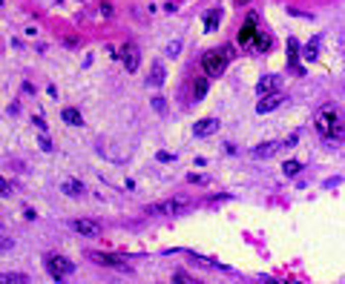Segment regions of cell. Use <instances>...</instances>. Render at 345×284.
Returning <instances> with one entry per match:
<instances>
[{
	"instance_id": "484cf974",
	"label": "cell",
	"mask_w": 345,
	"mask_h": 284,
	"mask_svg": "<svg viewBox=\"0 0 345 284\" xmlns=\"http://www.w3.org/2000/svg\"><path fill=\"white\" fill-rule=\"evenodd\" d=\"M173 284H193V281L181 273V270H178V273H173Z\"/></svg>"
},
{
	"instance_id": "52a82bcc",
	"label": "cell",
	"mask_w": 345,
	"mask_h": 284,
	"mask_svg": "<svg viewBox=\"0 0 345 284\" xmlns=\"http://www.w3.org/2000/svg\"><path fill=\"white\" fill-rule=\"evenodd\" d=\"M92 261L107 264V267H115V270H127V273H129V264H127L124 255H113V252H92Z\"/></svg>"
},
{
	"instance_id": "ffe728a7",
	"label": "cell",
	"mask_w": 345,
	"mask_h": 284,
	"mask_svg": "<svg viewBox=\"0 0 345 284\" xmlns=\"http://www.w3.org/2000/svg\"><path fill=\"white\" fill-rule=\"evenodd\" d=\"M204 92H207V80L199 78L196 83H193V98H196V101H201V98H204Z\"/></svg>"
},
{
	"instance_id": "30bf717a",
	"label": "cell",
	"mask_w": 345,
	"mask_h": 284,
	"mask_svg": "<svg viewBox=\"0 0 345 284\" xmlns=\"http://www.w3.org/2000/svg\"><path fill=\"white\" fill-rule=\"evenodd\" d=\"M279 89H282V78H279V75H265V78H259V83H256L259 95H271V92H279Z\"/></svg>"
},
{
	"instance_id": "5bb4252c",
	"label": "cell",
	"mask_w": 345,
	"mask_h": 284,
	"mask_svg": "<svg viewBox=\"0 0 345 284\" xmlns=\"http://www.w3.org/2000/svg\"><path fill=\"white\" fill-rule=\"evenodd\" d=\"M190 261H193V264H201V267H219V270H225V264H219L216 259H207V255H199V252H190Z\"/></svg>"
},
{
	"instance_id": "8fae6325",
	"label": "cell",
	"mask_w": 345,
	"mask_h": 284,
	"mask_svg": "<svg viewBox=\"0 0 345 284\" xmlns=\"http://www.w3.org/2000/svg\"><path fill=\"white\" fill-rule=\"evenodd\" d=\"M285 150V141H265V144H259V147H253V158H273L276 152Z\"/></svg>"
},
{
	"instance_id": "ac0fdd59",
	"label": "cell",
	"mask_w": 345,
	"mask_h": 284,
	"mask_svg": "<svg viewBox=\"0 0 345 284\" xmlns=\"http://www.w3.org/2000/svg\"><path fill=\"white\" fill-rule=\"evenodd\" d=\"M61 189H64L66 195H81V192H84V184H81V181H64V184H61Z\"/></svg>"
},
{
	"instance_id": "277c9868",
	"label": "cell",
	"mask_w": 345,
	"mask_h": 284,
	"mask_svg": "<svg viewBox=\"0 0 345 284\" xmlns=\"http://www.w3.org/2000/svg\"><path fill=\"white\" fill-rule=\"evenodd\" d=\"M285 101H288V95L282 92V89H279V92H271V95H262L259 103H256V112H259V115H268V112L279 109Z\"/></svg>"
},
{
	"instance_id": "7c38bea8",
	"label": "cell",
	"mask_w": 345,
	"mask_h": 284,
	"mask_svg": "<svg viewBox=\"0 0 345 284\" xmlns=\"http://www.w3.org/2000/svg\"><path fill=\"white\" fill-rule=\"evenodd\" d=\"M181 210H184V201H164V204L147 207L150 215H167V213H181Z\"/></svg>"
},
{
	"instance_id": "1f68e13d",
	"label": "cell",
	"mask_w": 345,
	"mask_h": 284,
	"mask_svg": "<svg viewBox=\"0 0 345 284\" xmlns=\"http://www.w3.org/2000/svg\"><path fill=\"white\" fill-rule=\"evenodd\" d=\"M6 195H9V187H6V181L0 178V198H6Z\"/></svg>"
},
{
	"instance_id": "603a6c76",
	"label": "cell",
	"mask_w": 345,
	"mask_h": 284,
	"mask_svg": "<svg viewBox=\"0 0 345 284\" xmlns=\"http://www.w3.org/2000/svg\"><path fill=\"white\" fill-rule=\"evenodd\" d=\"M253 43H256L259 52H268V49H271V38H268V35H256V40H253Z\"/></svg>"
},
{
	"instance_id": "44dd1931",
	"label": "cell",
	"mask_w": 345,
	"mask_h": 284,
	"mask_svg": "<svg viewBox=\"0 0 345 284\" xmlns=\"http://www.w3.org/2000/svg\"><path fill=\"white\" fill-rule=\"evenodd\" d=\"M0 284H26V276H20V273H15V276L0 273Z\"/></svg>"
},
{
	"instance_id": "836d02e7",
	"label": "cell",
	"mask_w": 345,
	"mask_h": 284,
	"mask_svg": "<svg viewBox=\"0 0 345 284\" xmlns=\"http://www.w3.org/2000/svg\"><path fill=\"white\" fill-rule=\"evenodd\" d=\"M0 6H3V0H0Z\"/></svg>"
},
{
	"instance_id": "5b68a950",
	"label": "cell",
	"mask_w": 345,
	"mask_h": 284,
	"mask_svg": "<svg viewBox=\"0 0 345 284\" xmlns=\"http://www.w3.org/2000/svg\"><path fill=\"white\" fill-rule=\"evenodd\" d=\"M72 230H75V233H81V236H87V238H98L104 227H101L98 221H92V218H75Z\"/></svg>"
},
{
	"instance_id": "f1b7e54d",
	"label": "cell",
	"mask_w": 345,
	"mask_h": 284,
	"mask_svg": "<svg viewBox=\"0 0 345 284\" xmlns=\"http://www.w3.org/2000/svg\"><path fill=\"white\" fill-rule=\"evenodd\" d=\"M12 247H15V238H0V250H12Z\"/></svg>"
},
{
	"instance_id": "9c48e42d",
	"label": "cell",
	"mask_w": 345,
	"mask_h": 284,
	"mask_svg": "<svg viewBox=\"0 0 345 284\" xmlns=\"http://www.w3.org/2000/svg\"><path fill=\"white\" fill-rule=\"evenodd\" d=\"M256 35H259L256 32V15H250L248 23L239 29V46H250V43L256 40Z\"/></svg>"
},
{
	"instance_id": "d4e9b609",
	"label": "cell",
	"mask_w": 345,
	"mask_h": 284,
	"mask_svg": "<svg viewBox=\"0 0 345 284\" xmlns=\"http://www.w3.org/2000/svg\"><path fill=\"white\" fill-rule=\"evenodd\" d=\"M282 169H285V175H297L299 169H302V161H288Z\"/></svg>"
},
{
	"instance_id": "9a60e30c",
	"label": "cell",
	"mask_w": 345,
	"mask_h": 284,
	"mask_svg": "<svg viewBox=\"0 0 345 284\" xmlns=\"http://www.w3.org/2000/svg\"><path fill=\"white\" fill-rule=\"evenodd\" d=\"M61 118H64L69 126H81V124H84V118H81V112H78V109H72V106H66V109L61 112Z\"/></svg>"
},
{
	"instance_id": "7402d4cb",
	"label": "cell",
	"mask_w": 345,
	"mask_h": 284,
	"mask_svg": "<svg viewBox=\"0 0 345 284\" xmlns=\"http://www.w3.org/2000/svg\"><path fill=\"white\" fill-rule=\"evenodd\" d=\"M265 284H302V281H294V278H279V276H262Z\"/></svg>"
},
{
	"instance_id": "2e32d148",
	"label": "cell",
	"mask_w": 345,
	"mask_h": 284,
	"mask_svg": "<svg viewBox=\"0 0 345 284\" xmlns=\"http://www.w3.org/2000/svg\"><path fill=\"white\" fill-rule=\"evenodd\" d=\"M302 55H305V61H316V55H320V38H313L311 43L302 49Z\"/></svg>"
},
{
	"instance_id": "f546056e",
	"label": "cell",
	"mask_w": 345,
	"mask_h": 284,
	"mask_svg": "<svg viewBox=\"0 0 345 284\" xmlns=\"http://www.w3.org/2000/svg\"><path fill=\"white\" fill-rule=\"evenodd\" d=\"M187 181H190V184H207V178H204V175H196V173H193V175H187Z\"/></svg>"
},
{
	"instance_id": "6da1fadb",
	"label": "cell",
	"mask_w": 345,
	"mask_h": 284,
	"mask_svg": "<svg viewBox=\"0 0 345 284\" xmlns=\"http://www.w3.org/2000/svg\"><path fill=\"white\" fill-rule=\"evenodd\" d=\"M313 126L316 132L325 138L328 144H342L345 141V124L339 118V112L334 106H322L316 115H313Z\"/></svg>"
},
{
	"instance_id": "83f0119b",
	"label": "cell",
	"mask_w": 345,
	"mask_h": 284,
	"mask_svg": "<svg viewBox=\"0 0 345 284\" xmlns=\"http://www.w3.org/2000/svg\"><path fill=\"white\" fill-rule=\"evenodd\" d=\"M178 52H181V43H178V40H173V43L167 46V55H170V58H176Z\"/></svg>"
},
{
	"instance_id": "ba28073f",
	"label": "cell",
	"mask_w": 345,
	"mask_h": 284,
	"mask_svg": "<svg viewBox=\"0 0 345 284\" xmlns=\"http://www.w3.org/2000/svg\"><path fill=\"white\" fill-rule=\"evenodd\" d=\"M216 132H219V118H201L193 126V135H196V138H210V135H216Z\"/></svg>"
},
{
	"instance_id": "d6a6232c",
	"label": "cell",
	"mask_w": 345,
	"mask_h": 284,
	"mask_svg": "<svg viewBox=\"0 0 345 284\" xmlns=\"http://www.w3.org/2000/svg\"><path fill=\"white\" fill-rule=\"evenodd\" d=\"M242 3H248V0H242Z\"/></svg>"
},
{
	"instance_id": "3957f363",
	"label": "cell",
	"mask_w": 345,
	"mask_h": 284,
	"mask_svg": "<svg viewBox=\"0 0 345 284\" xmlns=\"http://www.w3.org/2000/svg\"><path fill=\"white\" fill-rule=\"evenodd\" d=\"M43 261H46L49 273H52L58 281H64V278H69L75 273V264L66 259V255H61V252H46V255H43Z\"/></svg>"
},
{
	"instance_id": "7a4b0ae2",
	"label": "cell",
	"mask_w": 345,
	"mask_h": 284,
	"mask_svg": "<svg viewBox=\"0 0 345 284\" xmlns=\"http://www.w3.org/2000/svg\"><path fill=\"white\" fill-rule=\"evenodd\" d=\"M233 55H236L233 46L210 49V52H204V58H201V69L207 72V78H219V75H225L227 63L233 61Z\"/></svg>"
},
{
	"instance_id": "4316f807",
	"label": "cell",
	"mask_w": 345,
	"mask_h": 284,
	"mask_svg": "<svg viewBox=\"0 0 345 284\" xmlns=\"http://www.w3.org/2000/svg\"><path fill=\"white\" fill-rule=\"evenodd\" d=\"M155 161H161V164H173V161H176V155H170V152H158V155H155Z\"/></svg>"
},
{
	"instance_id": "8992f818",
	"label": "cell",
	"mask_w": 345,
	"mask_h": 284,
	"mask_svg": "<svg viewBox=\"0 0 345 284\" xmlns=\"http://www.w3.org/2000/svg\"><path fill=\"white\" fill-rule=\"evenodd\" d=\"M121 63H124V69H127V72H138V63H141V52H138V46H132V43L121 46Z\"/></svg>"
},
{
	"instance_id": "d6986e66",
	"label": "cell",
	"mask_w": 345,
	"mask_h": 284,
	"mask_svg": "<svg viewBox=\"0 0 345 284\" xmlns=\"http://www.w3.org/2000/svg\"><path fill=\"white\" fill-rule=\"evenodd\" d=\"M161 80H164V66H161V63H155V66H153V75L147 78V83H150V87H158Z\"/></svg>"
},
{
	"instance_id": "4fadbf2b",
	"label": "cell",
	"mask_w": 345,
	"mask_h": 284,
	"mask_svg": "<svg viewBox=\"0 0 345 284\" xmlns=\"http://www.w3.org/2000/svg\"><path fill=\"white\" fill-rule=\"evenodd\" d=\"M219 23H222V9H210L207 15H204V29L213 32Z\"/></svg>"
},
{
	"instance_id": "4dcf8cb0",
	"label": "cell",
	"mask_w": 345,
	"mask_h": 284,
	"mask_svg": "<svg viewBox=\"0 0 345 284\" xmlns=\"http://www.w3.org/2000/svg\"><path fill=\"white\" fill-rule=\"evenodd\" d=\"M40 150H52V141H49V138H46V135H43V138H40Z\"/></svg>"
},
{
	"instance_id": "e0dca14e",
	"label": "cell",
	"mask_w": 345,
	"mask_h": 284,
	"mask_svg": "<svg viewBox=\"0 0 345 284\" xmlns=\"http://www.w3.org/2000/svg\"><path fill=\"white\" fill-rule=\"evenodd\" d=\"M297 55H299V43H297V40H288V58H290V69H294V72H302V69H299V66H297Z\"/></svg>"
},
{
	"instance_id": "cb8c5ba5",
	"label": "cell",
	"mask_w": 345,
	"mask_h": 284,
	"mask_svg": "<svg viewBox=\"0 0 345 284\" xmlns=\"http://www.w3.org/2000/svg\"><path fill=\"white\" fill-rule=\"evenodd\" d=\"M150 103H153V109L158 112V115H167V103H164V98H158V95H155Z\"/></svg>"
}]
</instances>
